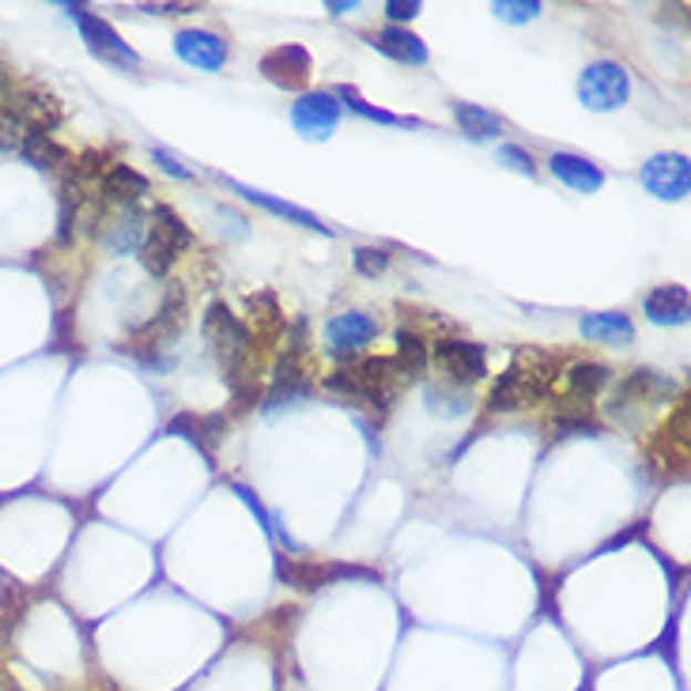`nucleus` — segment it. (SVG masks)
<instances>
[{"label": "nucleus", "mask_w": 691, "mask_h": 691, "mask_svg": "<svg viewBox=\"0 0 691 691\" xmlns=\"http://www.w3.org/2000/svg\"><path fill=\"white\" fill-rule=\"evenodd\" d=\"M492 12L506 23H529L545 12V4H537V0H529V4H525V0H495Z\"/></svg>", "instance_id": "33"}, {"label": "nucleus", "mask_w": 691, "mask_h": 691, "mask_svg": "<svg viewBox=\"0 0 691 691\" xmlns=\"http://www.w3.org/2000/svg\"><path fill=\"white\" fill-rule=\"evenodd\" d=\"M631 95V80L628 69L616 61H594L586 64V72L578 76V99L582 106L597 110V114H608V110H620Z\"/></svg>", "instance_id": "6"}, {"label": "nucleus", "mask_w": 691, "mask_h": 691, "mask_svg": "<svg viewBox=\"0 0 691 691\" xmlns=\"http://www.w3.org/2000/svg\"><path fill=\"white\" fill-rule=\"evenodd\" d=\"M23 136H27L23 122L12 114V106H8V103H0V147H4V152H8V147H16V152H20Z\"/></svg>", "instance_id": "34"}, {"label": "nucleus", "mask_w": 691, "mask_h": 691, "mask_svg": "<svg viewBox=\"0 0 691 691\" xmlns=\"http://www.w3.org/2000/svg\"><path fill=\"white\" fill-rule=\"evenodd\" d=\"M200 333H205L212 355H216L219 371H224L227 390L235 393L238 409L257 404V371H261V348L250 337V329L243 326L224 302H212L200 318Z\"/></svg>", "instance_id": "1"}, {"label": "nucleus", "mask_w": 691, "mask_h": 691, "mask_svg": "<svg viewBox=\"0 0 691 691\" xmlns=\"http://www.w3.org/2000/svg\"><path fill=\"white\" fill-rule=\"evenodd\" d=\"M374 45L385 58H393L401 64H427V45H423L420 34H412L409 27H385V31H378Z\"/></svg>", "instance_id": "22"}, {"label": "nucleus", "mask_w": 691, "mask_h": 691, "mask_svg": "<svg viewBox=\"0 0 691 691\" xmlns=\"http://www.w3.org/2000/svg\"><path fill=\"white\" fill-rule=\"evenodd\" d=\"M582 337L589 344H631L635 340V326L628 314H589L582 318Z\"/></svg>", "instance_id": "24"}, {"label": "nucleus", "mask_w": 691, "mask_h": 691, "mask_svg": "<svg viewBox=\"0 0 691 691\" xmlns=\"http://www.w3.org/2000/svg\"><path fill=\"white\" fill-rule=\"evenodd\" d=\"M647 318L653 326H684L688 310H691V295L684 283H661L647 295Z\"/></svg>", "instance_id": "20"}, {"label": "nucleus", "mask_w": 691, "mask_h": 691, "mask_svg": "<svg viewBox=\"0 0 691 691\" xmlns=\"http://www.w3.org/2000/svg\"><path fill=\"white\" fill-rule=\"evenodd\" d=\"M227 189L243 193V197L250 200V205L265 208V212H272V216H280V219H291V224H299V227H310V230H321V235H329V227L321 224L318 216H310L307 208H299V205H288V200H276V197H269V193H261V189H246V186H238V182H227Z\"/></svg>", "instance_id": "23"}, {"label": "nucleus", "mask_w": 691, "mask_h": 691, "mask_svg": "<svg viewBox=\"0 0 691 691\" xmlns=\"http://www.w3.org/2000/svg\"><path fill=\"white\" fill-rule=\"evenodd\" d=\"M20 155L31 167H39V171H64L72 163V155L64 152V147L53 141V136H39V133H27L23 136V144H20Z\"/></svg>", "instance_id": "25"}, {"label": "nucleus", "mask_w": 691, "mask_h": 691, "mask_svg": "<svg viewBox=\"0 0 691 691\" xmlns=\"http://www.w3.org/2000/svg\"><path fill=\"white\" fill-rule=\"evenodd\" d=\"M427 404H431V412H446V416H461V412H465V398H461V393L450 398L446 390H427Z\"/></svg>", "instance_id": "36"}, {"label": "nucleus", "mask_w": 691, "mask_h": 691, "mask_svg": "<svg viewBox=\"0 0 691 691\" xmlns=\"http://www.w3.org/2000/svg\"><path fill=\"white\" fill-rule=\"evenodd\" d=\"M280 578L295 589H321L329 582H340V578H371V570L348 564H314V559H288V564H280Z\"/></svg>", "instance_id": "15"}, {"label": "nucleus", "mask_w": 691, "mask_h": 691, "mask_svg": "<svg viewBox=\"0 0 691 691\" xmlns=\"http://www.w3.org/2000/svg\"><path fill=\"white\" fill-rule=\"evenodd\" d=\"M390 269V254L385 250H371V246H359L355 250V272L359 276H378Z\"/></svg>", "instance_id": "35"}, {"label": "nucleus", "mask_w": 691, "mask_h": 691, "mask_svg": "<svg viewBox=\"0 0 691 691\" xmlns=\"http://www.w3.org/2000/svg\"><path fill=\"white\" fill-rule=\"evenodd\" d=\"M152 193V182L144 174H136L125 163H114L103 174V186H99V197H103L106 208H128V205H141V200Z\"/></svg>", "instance_id": "19"}, {"label": "nucleus", "mask_w": 691, "mask_h": 691, "mask_svg": "<svg viewBox=\"0 0 691 691\" xmlns=\"http://www.w3.org/2000/svg\"><path fill=\"white\" fill-rule=\"evenodd\" d=\"M144 12H152V16H186V12H197V4H144Z\"/></svg>", "instance_id": "39"}, {"label": "nucleus", "mask_w": 691, "mask_h": 691, "mask_svg": "<svg viewBox=\"0 0 691 691\" xmlns=\"http://www.w3.org/2000/svg\"><path fill=\"white\" fill-rule=\"evenodd\" d=\"M551 174H556L564 186H570L575 193H597L605 186V174L594 167V163L586 159V155H575V152H556L548 159Z\"/></svg>", "instance_id": "21"}, {"label": "nucleus", "mask_w": 691, "mask_h": 691, "mask_svg": "<svg viewBox=\"0 0 691 691\" xmlns=\"http://www.w3.org/2000/svg\"><path fill=\"white\" fill-rule=\"evenodd\" d=\"M393 363H398V371L404 374V382H416V378L427 371V363H431L427 340H423L420 333H412V329H401V333H398V355H393Z\"/></svg>", "instance_id": "27"}, {"label": "nucleus", "mask_w": 691, "mask_h": 691, "mask_svg": "<svg viewBox=\"0 0 691 691\" xmlns=\"http://www.w3.org/2000/svg\"><path fill=\"white\" fill-rule=\"evenodd\" d=\"M650 457H653V465H669L672 473H684V465H688V404H680V409L669 416L666 427L658 431Z\"/></svg>", "instance_id": "18"}, {"label": "nucleus", "mask_w": 691, "mask_h": 691, "mask_svg": "<svg viewBox=\"0 0 691 691\" xmlns=\"http://www.w3.org/2000/svg\"><path fill=\"white\" fill-rule=\"evenodd\" d=\"M4 103L12 106V114L20 117L27 133H39V136H50L53 128L61 125V117H64L58 95H50L45 87H34V84L12 87V91H8Z\"/></svg>", "instance_id": "9"}, {"label": "nucleus", "mask_w": 691, "mask_h": 691, "mask_svg": "<svg viewBox=\"0 0 691 691\" xmlns=\"http://www.w3.org/2000/svg\"><path fill=\"white\" fill-rule=\"evenodd\" d=\"M374 337H378V321L367 318V314H359V310L337 314L326 326V344H329V352H333L337 359H355Z\"/></svg>", "instance_id": "12"}, {"label": "nucleus", "mask_w": 691, "mask_h": 691, "mask_svg": "<svg viewBox=\"0 0 691 691\" xmlns=\"http://www.w3.org/2000/svg\"><path fill=\"white\" fill-rule=\"evenodd\" d=\"M612 382V371L605 363H594V359H582L564 374V404L567 409H589L597 398L605 393V385Z\"/></svg>", "instance_id": "16"}, {"label": "nucleus", "mask_w": 691, "mask_h": 691, "mask_svg": "<svg viewBox=\"0 0 691 691\" xmlns=\"http://www.w3.org/2000/svg\"><path fill=\"white\" fill-rule=\"evenodd\" d=\"M69 16L76 20L80 34H84L87 50L95 53V58H103L106 64H117V69H125V72H141V58L128 50V45L122 42V34H117L106 20L91 16L84 4H69Z\"/></svg>", "instance_id": "8"}, {"label": "nucleus", "mask_w": 691, "mask_h": 691, "mask_svg": "<svg viewBox=\"0 0 691 691\" xmlns=\"http://www.w3.org/2000/svg\"><path fill=\"white\" fill-rule=\"evenodd\" d=\"M642 186L661 200H684L691 189V163L680 152H661L642 167Z\"/></svg>", "instance_id": "10"}, {"label": "nucleus", "mask_w": 691, "mask_h": 691, "mask_svg": "<svg viewBox=\"0 0 691 691\" xmlns=\"http://www.w3.org/2000/svg\"><path fill=\"white\" fill-rule=\"evenodd\" d=\"M326 385L348 401L371 404L374 412H390V404L398 401L404 385V374L398 371L393 355H363V359H348V367L329 374Z\"/></svg>", "instance_id": "3"}, {"label": "nucleus", "mask_w": 691, "mask_h": 691, "mask_svg": "<svg viewBox=\"0 0 691 691\" xmlns=\"http://www.w3.org/2000/svg\"><path fill=\"white\" fill-rule=\"evenodd\" d=\"M431 363L439 367V374L454 385H476L487 378V352L473 340H435L431 348Z\"/></svg>", "instance_id": "7"}, {"label": "nucleus", "mask_w": 691, "mask_h": 691, "mask_svg": "<svg viewBox=\"0 0 691 691\" xmlns=\"http://www.w3.org/2000/svg\"><path fill=\"white\" fill-rule=\"evenodd\" d=\"M423 12V4H416V0H412V4H401V0H390V4H385V16H390V20H416V16Z\"/></svg>", "instance_id": "38"}, {"label": "nucleus", "mask_w": 691, "mask_h": 691, "mask_svg": "<svg viewBox=\"0 0 691 691\" xmlns=\"http://www.w3.org/2000/svg\"><path fill=\"white\" fill-rule=\"evenodd\" d=\"M291 125L299 128L307 141H326L340 125V103L329 91H310L291 106Z\"/></svg>", "instance_id": "11"}, {"label": "nucleus", "mask_w": 691, "mask_h": 691, "mask_svg": "<svg viewBox=\"0 0 691 691\" xmlns=\"http://www.w3.org/2000/svg\"><path fill=\"white\" fill-rule=\"evenodd\" d=\"M103 246L110 254L125 257V254H141L144 238H147V216L136 205L114 208V216L103 219Z\"/></svg>", "instance_id": "14"}, {"label": "nucleus", "mask_w": 691, "mask_h": 691, "mask_svg": "<svg viewBox=\"0 0 691 691\" xmlns=\"http://www.w3.org/2000/svg\"><path fill=\"white\" fill-rule=\"evenodd\" d=\"M250 314H254V326H261V340H269L272 333H280V302H276V295L261 291V295H250Z\"/></svg>", "instance_id": "31"}, {"label": "nucleus", "mask_w": 691, "mask_h": 691, "mask_svg": "<svg viewBox=\"0 0 691 691\" xmlns=\"http://www.w3.org/2000/svg\"><path fill=\"white\" fill-rule=\"evenodd\" d=\"M352 8H355V4H337V0H333V4H329V12H337V16H344V12H352Z\"/></svg>", "instance_id": "41"}, {"label": "nucleus", "mask_w": 691, "mask_h": 691, "mask_svg": "<svg viewBox=\"0 0 691 691\" xmlns=\"http://www.w3.org/2000/svg\"><path fill=\"white\" fill-rule=\"evenodd\" d=\"M155 163H159V167L167 171V174H174V178H189V171L182 167V163L174 159V155H167V152H155Z\"/></svg>", "instance_id": "40"}, {"label": "nucleus", "mask_w": 691, "mask_h": 691, "mask_svg": "<svg viewBox=\"0 0 691 691\" xmlns=\"http://www.w3.org/2000/svg\"><path fill=\"white\" fill-rule=\"evenodd\" d=\"M136 257H141V265H144V269L152 272V276H167V272L174 269V261H178L182 254L174 250V246L163 243V238H155L152 230H147V238H144V246H141V254H136Z\"/></svg>", "instance_id": "30"}, {"label": "nucleus", "mask_w": 691, "mask_h": 691, "mask_svg": "<svg viewBox=\"0 0 691 691\" xmlns=\"http://www.w3.org/2000/svg\"><path fill=\"white\" fill-rule=\"evenodd\" d=\"M147 230H152L155 238H163L167 246H174L178 254H186L193 246V235H189L186 219H182L178 212L167 208V205H155L152 208V216H147Z\"/></svg>", "instance_id": "26"}, {"label": "nucleus", "mask_w": 691, "mask_h": 691, "mask_svg": "<svg viewBox=\"0 0 691 691\" xmlns=\"http://www.w3.org/2000/svg\"><path fill=\"white\" fill-rule=\"evenodd\" d=\"M499 159H503V163H510L514 171L529 174V178H533V171H537V167H533V155L525 152V147H518V144H506V147H499Z\"/></svg>", "instance_id": "37"}, {"label": "nucleus", "mask_w": 691, "mask_h": 691, "mask_svg": "<svg viewBox=\"0 0 691 691\" xmlns=\"http://www.w3.org/2000/svg\"><path fill=\"white\" fill-rule=\"evenodd\" d=\"M193 431V442H197L205 454H212L216 450V442L224 439V416H205V420H197V416H178L171 423V431Z\"/></svg>", "instance_id": "29"}, {"label": "nucleus", "mask_w": 691, "mask_h": 691, "mask_svg": "<svg viewBox=\"0 0 691 691\" xmlns=\"http://www.w3.org/2000/svg\"><path fill=\"white\" fill-rule=\"evenodd\" d=\"M337 95L344 99V103L352 106L359 117H367V122H378V125H420V122H412V117H398V114H390V110H382V106L363 103V99H359V91H352V87H340Z\"/></svg>", "instance_id": "32"}, {"label": "nucleus", "mask_w": 691, "mask_h": 691, "mask_svg": "<svg viewBox=\"0 0 691 691\" xmlns=\"http://www.w3.org/2000/svg\"><path fill=\"white\" fill-rule=\"evenodd\" d=\"M559 378L556 355L540 352V348H522L510 359V367L499 374V382L487 393V409L492 412H518L529 404H540L551 398V385Z\"/></svg>", "instance_id": "2"}, {"label": "nucleus", "mask_w": 691, "mask_h": 691, "mask_svg": "<svg viewBox=\"0 0 691 691\" xmlns=\"http://www.w3.org/2000/svg\"><path fill=\"white\" fill-rule=\"evenodd\" d=\"M261 76L283 91H302L310 80V53L302 45H280L261 58Z\"/></svg>", "instance_id": "13"}, {"label": "nucleus", "mask_w": 691, "mask_h": 691, "mask_svg": "<svg viewBox=\"0 0 691 691\" xmlns=\"http://www.w3.org/2000/svg\"><path fill=\"white\" fill-rule=\"evenodd\" d=\"M454 117H457L461 133L473 136V141H492V136L503 133V117H495L492 110H484V106L457 103L454 106Z\"/></svg>", "instance_id": "28"}, {"label": "nucleus", "mask_w": 691, "mask_h": 691, "mask_svg": "<svg viewBox=\"0 0 691 691\" xmlns=\"http://www.w3.org/2000/svg\"><path fill=\"white\" fill-rule=\"evenodd\" d=\"M174 50H178V58L186 64L205 72H219L230 58L227 42L212 31H178L174 34Z\"/></svg>", "instance_id": "17"}, {"label": "nucleus", "mask_w": 691, "mask_h": 691, "mask_svg": "<svg viewBox=\"0 0 691 691\" xmlns=\"http://www.w3.org/2000/svg\"><path fill=\"white\" fill-rule=\"evenodd\" d=\"M310 393V374H307V344H302V326L295 329V337L288 340L283 355L276 359V371L265 393V409H288V404L302 401Z\"/></svg>", "instance_id": "4"}, {"label": "nucleus", "mask_w": 691, "mask_h": 691, "mask_svg": "<svg viewBox=\"0 0 691 691\" xmlns=\"http://www.w3.org/2000/svg\"><path fill=\"white\" fill-rule=\"evenodd\" d=\"M672 393V382H666L658 371H631L623 378L620 385H616L612 401H608V416L616 423H623V427H635V412H650L653 404L661 398H669Z\"/></svg>", "instance_id": "5"}]
</instances>
